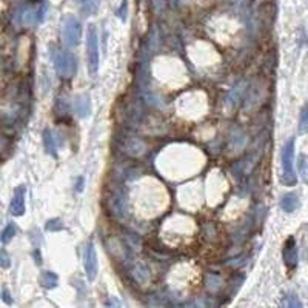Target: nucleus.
<instances>
[{
    "label": "nucleus",
    "mask_w": 308,
    "mask_h": 308,
    "mask_svg": "<svg viewBox=\"0 0 308 308\" xmlns=\"http://www.w3.org/2000/svg\"><path fill=\"white\" fill-rule=\"evenodd\" d=\"M2 299H4V302H5V303H8V305H11V303H13L11 294H10V291H8V288H7V286H4V288H2Z\"/></svg>",
    "instance_id": "20"
},
{
    "label": "nucleus",
    "mask_w": 308,
    "mask_h": 308,
    "mask_svg": "<svg viewBox=\"0 0 308 308\" xmlns=\"http://www.w3.org/2000/svg\"><path fill=\"white\" fill-rule=\"evenodd\" d=\"M44 147L47 150V153L50 156H53L54 159L57 157V143H56V137H54V133L50 130V128H45L44 130Z\"/></svg>",
    "instance_id": "9"
},
{
    "label": "nucleus",
    "mask_w": 308,
    "mask_h": 308,
    "mask_svg": "<svg viewBox=\"0 0 308 308\" xmlns=\"http://www.w3.org/2000/svg\"><path fill=\"white\" fill-rule=\"evenodd\" d=\"M87 59H88V68L91 76H96L99 71L100 56H99V34L93 25L88 28V34H87Z\"/></svg>",
    "instance_id": "4"
},
{
    "label": "nucleus",
    "mask_w": 308,
    "mask_h": 308,
    "mask_svg": "<svg viewBox=\"0 0 308 308\" xmlns=\"http://www.w3.org/2000/svg\"><path fill=\"white\" fill-rule=\"evenodd\" d=\"M76 190H77V191H82V190H84V179H82V177H79V179H77Z\"/></svg>",
    "instance_id": "21"
},
{
    "label": "nucleus",
    "mask_w": 308,
    "mask_h": 308,
    "mask_svg": "<svg viewBox=\"0 0 308 308\" xmlns=\"http://www.w3.org/2000/svg\"><path fill=\"white\" fill-rule=\"evenodd\" d=\"M299 207V199L294 193H286L280 197V208L285 213H293Z\"/></svg>",
    "instance_id": "10"
},
{
    "label": "nucleus",
    "mask_w": 308,
    "mask_h": 308,
    "mask_svg": "<svg viewBox=\"0 0 308 308\" xmlns=\"http://www.w3.org/2000/svg\"><path fill=\"white\" fill-rule=\"evenodd\" d=\"M40 283L45 286V288H56L57 283H59V277L56 273L53 271H44L42 276H40Z\"/></svg>",
    "instance_id": "12"
},
{
    "label": "nucleus",
    "mask_w": 308,
    "mask_h": 308,
    "mask_svg": "<svg viewBox=\"0 0 308 308\" xmlns=\"http://www.w3.org/2000/svg\"><path fill=\"white\" fill-rule=\"evenodd\" d=\"M53 64L54 70L59 77L62 79H71L76 76L77 71V60L73 53L67 50H54L53 51Z\"/></svg>",
    "instance_id": "1"
},
{
    "label": "nucleus",
    "mask_w": 308,
    "mask_h": 308,
    "mask_svg": "<svg viewBox=\"0 0 308 308\" xmlns=\"http://www.w3.org/2000/svg\"><path fill=\"white\" fill-rule=\"evenodd\" d=\"M74 110L79 117H90L91 116V100L88 94H79L74 99Z\"/></svg>",
    "instance_id": "8"
},
{
    "label": "nucleus",
    "mask_w": 308,
    "mask_h": 308,
    "mask_svg": "<svg viewBox=\"0 0 308 308\" xmlns=\"http://www.w3.org/2000/svg\"><path fill=\"white\" fill-rule=\"evenodd\" d=\"M282 305H283V306H302V302L297 299L296 294H288V296L285 297V300L282 302Z\"/></svg>",
    "instance_id": "16"
},
{
    "label": "nucleus",
    "mask_w": 308,
    "mask_h": 308,
    "mask_svg": "<svg viewBox=\"0 0 308 308\" xmlns=\"http://www.w3.org/2000/svg\"><path fill=\"white\" fill-rule=\"evenodd\" d=\"M282 254H283V263H285V266H286L290 271H293V270L297 266V259H299L296 239H294L293 236H290V237L285 240Z\"/></svg>",
    "instance_id": "7"
},
{
    "label": "nucleus",
    "mask_w": 308,
    "mask_h": 308,
    "mask_svg": "<svg viewBox=\"0 0 308 308\" xmlns=\"http://www.w3.org/2000/svg\"><path fill=\"white\" fill-rule=\"evenodd\" d=\"M48 231H59L64 228V222L60 219H51L47 222V227H45Z\"/></svg>",
    "instance_id": "17"
},
{
    "label": "nucleus",
    "mask_w": 308,
    "mask_h": 308,
    "mask_svg": "<svg viewBox=\"0 0 308 308\" xmlns=\"http://www.w3.org/2000/svg\"><path fill=\"white\" fill-rule=\"evenodd\" d=\"M117 16L120 17V20H127V0H124L122 5H120V10L117 11Z\"/></svg>",
    "instance_id": "19"
},
{
    "label": "nucleus",
    "mask_w": 308,
    "mask_h": 308,
    "mask_svg": "<svg viewBox=\"0 0 308 308\" xmlns=\"http://www.w3.org/2000/svg\"><path fill=\"white\" fill-rule=\"evenodd\" d=\"M79 10L87 16H94L99 11V0H74Z\"/></svg>",
    "instance_id": "11"
},
{
    "label": "nucleus",
    "mask_w": 308,
    "mask_h": 308,
    "mask_svg": "<svg viewBox=\"0 0 308 308\" xmlns=\"http://www.w3.org/2000/svg\"><path fill=\"white\" fill-rule=\"evenodd\" d=\"M25 197H27V187L25 185H19L14 190L11 203H10V213L16 217H20L25 214L27 211V203H25Z\"/></svg>",
    "instance_id": "6"
},
{
    "label": "nucleus",
    "mask_w": 308,
    "mask_h": 308,
    "mask_svg": "<svg viewBox=\"0 0 308 308\" xmlns=\"http://www.w3.org/2000/svg\"><path fill=\"white\" fill-rule=\"evenodd\" d=\"M84 268H85V273H87V277L88 280H94L96 276H97V254H96V248H94V243L90 240L85 247V251H84Z\"/></svg>",
    "instance_id": "5"
},
{
    "label": "nucleus",
    "mask_w": 308,
    "mask_h": 308,
    "mask_svg": "<svg viewBox=\"0 0 308 308\" xmlns=\"http://www.w3.org/2000/svg\"><path fill=\"white\" fill-rule=\"evenodd\" d=\"M82 33H84L82 24L74 16L65 17L62 25V37L65 45H68L70 48H76L82 42Z\"/></svg>",
    "instance_id": "3"
},
{
    "label": "nucleus",
    "mask_w": 308,
    "mask_h": 308,
    "mask_svg": "<svg viewBox=\"0 0 308 308\" xmlns=\"http://www.w3.org/2000/svg\"><path fill=\"white\" fill-rule=\"evenodd\" d=\"M294 139H290L282 148V174L280 182L285 187H294L297 182L294 173Z\"/></svg>",
    "instance_id": "2"
},
{
    "label": "nucleus",
    "mask_w": 308,
    "mask_h": 308,
    "mask_svg": "<svg viewBox=\"0 0 308 308\" xmlns=\"http://www.w3.org/2000/svg\"><path fill=\"white\" fill-rule=\"evenodd\" d=\"M308 131V105H303L299 114V134H305Z\"/></svg>",
    "instance_id": "14"
},
{
    "label": "nucleus",
    "mask_w": 308,
    "mask_h": 308,
    "mask_svg": "<svg viewBox=\"0 0 308 308\" xmlns=\"http://www.w3.org/2000/svg\"><path fill=\"white\" fill-rule=\"evenodd\" d=\"M0 265H2V268H8L10 266V257H8L5 250L0 251Z\"/></svg>",
    "instance_id": "18"
},
{
    "label": "nucleus",
    "mask_w": 308,
    "mask_h": 308,
    "mask_svg": "<svg viewBox=\"0 0 308 308\" xmlns=\"http://www.w3.org/2000/svg\"><path fill=\"white\" fill-rule=\"evenodd\" d=\"M297 168L302 180L308 185V156L306 154H299L297 157Z\"/></svg>",
    "instance_id": "13"
},
{
    "label": "nucleus",
    "mask_w": 308,
    "mask_h": 308,
    "mask_svg": "<svg viewBox=\"0 0 308 308\" xmlns=\"http://www.w3.org/2000/svg\"><path fill=\"white\" fill-rule=\"evenodd\" d=\"M16 225L11 222V223H8L5 228H4V231H2V236H0V240H2V243L4 245H7L10 240H13V237L16 236Z\"/></svg>",
    "instance_id": "15"
}]
</instances>
